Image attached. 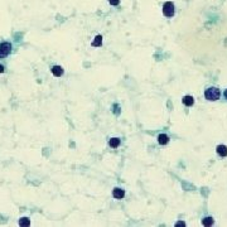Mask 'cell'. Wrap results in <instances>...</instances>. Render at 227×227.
<instances>
[{
	"label": "cell",
	"instance_id": "6da1fadb",
	"mask_svg": "<svg viewBox=\"0 0 227 227\" xmlns=\"http://www.w3.org/2000/svg\"><path fill=\"white\" fill-rule=\"evenodd\" d=\"M220 96H221V91L217 87H210L205 92V97L208 101H216L220 99Z\"/></svg>",
	"mask_w": 227,
	"mask_h": 227
},
{
	"label": "cell",
	"instance_id": "7a4b0ae2",
	"mask_svg": "<svg viewBox=\"0 0 227 227\" xmlns=\"http://www.w3.org/2000/svg\"><path fill=\"white\" fill-rule=\"evenodd\" d=\"M10 53H12V43H9V42L0 43V59L5 58Z\"/></svg>",
	"mask_w": 227,
	"mask_h": 227
},
{
	"label": "cell",
	"instance_id": "3957f363",
	"mask_svg": "<svg viewBox=\"0 0 227 227\" xmlns=\"http://www.w3.org/2000/svg\"><path fill=\"white\" fill-rule=\"evenodd\" d=\"M163 14L167 18H172L174 15V4L172 2H167L163 5Z\"/></svg>",
	"mask_w": 227,
	"mask_h": 227
},
{
	"label": "cell",
	"instance_id": "277c9868",
	"mask_svg": "<svg viewBox=\"0 0 227 227\" xmlns=\"http://www.w3.org/2000/svg\"><path fill=\"white\" fill-rule=\"evenodd\" d=\"M112 196L116 200H121V198L125 197V190L124 189H120V188H115L114 192H112Z\"/></svg>",
	"mask_w": 227,
	"mask_h": 227
},
{
	"label": "cell",
	"instance_id": "5b68a950",
	"mask_svg": "<svg viewBox=\"0 0 227 227\" xmlns=\"http://www.w3.org/2000/svg\"><path fill=\"white\" fill-rule=\"evenodd\" d=\"M158 141H159L160 145H167V144L169 143V136L165 135V134H160V135L158 136Z\"/></svg>",
	"mask_w": 227,
	"mask_h": 227
},
{
	"label": "cell",
	"instance_id": "8992f818",
	"mask_svg": "<svg viewBox=\"0 0 227 227\" xmlns=\"http://www.w3.org/2000/svg\"><path fill=\"white\" fill-rule=\"evenodd\" d=\"M183 104L185 105V106H193V104H194V99L190 96V95H187V96H184L183 97Z\"/></svg>",
	"mask_w": 227,
	"mask_h": 227
},
{
	"label": "cell",
	"instance_id": "52a82bcc",
	"mask_svg": "<svg viewBox=\"0 0 227 227\" xmlns=\"http://www.w3.org/2000/svg\"><path fill=\"white\" fill-rule=\"evenodd\" d=\"M63 68L61 67V66H54L53 68H52V73H53V76L54 77H61L62 75H63Z\"/></svg>",
	"mask_w": 227,
	"mask_h": 227
},
{
	"label": "cell",
	"instance_id": "ba28073f",
	"mask_svg": "<svg viewBox=\"0 0 227 227\" xmlns=\"http://www.w3.org/2000/svg\"><path fill=\"white\" fill-rule=\"evenodd\" d=\"M216 150H217V154L220 156H227V148L225 145H218Z\"/></svg>",
	"mask_w": 227,
	"mask_h": 227
},
{
	"label": "cell",
	"instance_id": "9c48e42d",
	"mask_svg": "<svg viewBox=\"0 0 227 227\" xmlns=\"http://www.w3.org/2000/svg\"><path fill=\"white\" fill-rule=\"evenodd\" d=\"M101 43H102V37H101V34H99V36H96L95 41L92 42V46L93 47H100Z\"/></svg>",
	"mask_w": 227,
	"mask_h": 227
},
{
	"label": "cell",
	"instance_id": "30bf717a",
	"mask_svg": "<svg viewBox=\"0 0 227 227\" xmlns=\"http://www.w3.org/2000/svg\"><path fill=\"white\" fill-rule=\"evenodd\" d=\"M109 144H110V146H111V148H117V146L120 145V139H117V138H112V139H110Z\"/></svg>",
	"mask_w": 227,
	"mask_h": 227
},
{
	"label": "cell",
	"instance_id": "8fae6325",
	"mask_svg": "<svg viewBox=\"0 0 227 227\" xmlns=\"http://www.w3.org/2000/svg\"><path fill=\"white\" fill-rule=\"evenodd\" d=\"M213 222H215V220H213L212 217H206V218L202 220V223H203L205 226H212Z\"/></svg>",
	"mask_w": 227,
	"mask_h": 227
},
{
	"label": "cell",
	"instance_id": "7c38bea8",
	"mask_svg": "<svg viewBox=\"0 0 227 227\" xmlns=\"http://www.w3.org/2000/svg\"><path fill=\"white\" fill-rule=\"evenodd\" d=\"M30 225V220L27 217H23L19 220V226H29Z\"/></svg>",
	"mask_w": 227,
	"mask_h": 227
},
{
	"label": "cell",
	"instance_id": "4fadbf2b",
	"mask_svg": "<svg viewBox=\"0 0 227 227\" xmlns=\"http://www.w3.org/2000/svg\"><path fill=\"white\" fill-rule=\"evenodd\" d=\"M109 2H110V4H111V5H119L120 0H109Z\"/></svg>",
	"mask_w": 227,
	"mask_h": 227
},
{
	"label": "cell",
	"instance_id": "5bb4252c",
	"mask_svg": "<svg viewBox=\"0 0 227 227\" xmlns=\"http://www.w3.org/2000/svg\"><path fill=\"white\" fill-rule=\"evenodd\" d=\"M114 111H115V114H119V106L117 105H114Z\"/></svg>",
	"mask_w": 227,
	"mask_h": 227
},
{
	"label": "cell",
	"instance_id": "9a60e30c",
	"mask_svg": "<svg viewBox=\"0 0 227 227\" xmlns=\"http://www.w3.org/2000/svg\"><path fill=\"white\" fill-rule=\"evenodd\" d=\"M4 71H5L4 70V66H3V64H0V73H4Z\"/></svg>",
	"mask_w": 227,
	"mask_h": 227
},
{
	"label": "cell",
	"instance_id": "2e32d148",
	"mask_svg": "<svg viewBox=\"0 0 227 227\" xmlns=\"http://www.w3.org/2000/svg\"><path fill=\"white\" fill-rule=\"evenodd\" d=\"M175 226H185V223L184 222H177Z\"/></svg>",
	"mask_w": 227,
	"mask_h": 227
},
{
	"label": "cell",
	"instance_id": "e0dca14e",
	"mask_svg": "<svg viewBox=\"0 0 227 227\" xmlns=\"http://www.w3.org/2000/svg\"><path fill=\"white\" fill-rule=\"evenodd\" d=\"M223 95H225V99H226V100H227V90H226V91H225V93H223Z\"/></svg>",
	"mask_w": 227,
	"mask_h": 227
}]
</instances>
